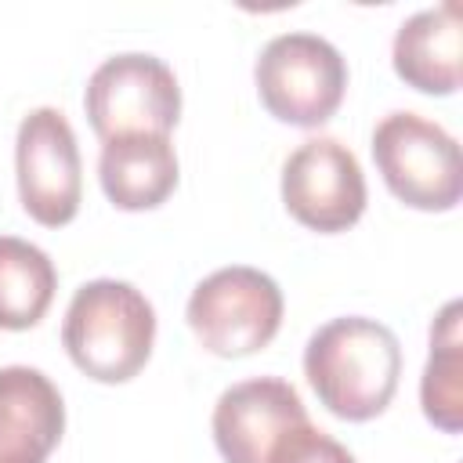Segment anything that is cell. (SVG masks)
I'll use <instances>...</instances> for the list:
<instances>
[{"label": "cell", "instance_id": "6da1fadb", "mask_svg": "<svg viewBox=\"0 0 463 463\" xmlns=\"http://www.w3.org/2000/svg\"><path fill=\"white\" fill-rule=\"evenodd\" d=\"M304 376L318 402L347 423L380 416L402 376V344L391 326L340 315L318 326L304 347Z\"/></svg>", "mask_w": 463, "mask_h": 463}, {"label": "cell", "instance_id": "7a4b0ae2", "mask_svg": "<svg viewBox=\"0 0 463 463\" xmlns=\"http://www.w3.org/2000/svg\"><path fill=\"white\" fill-rule=\"evenodd\" d=\"M156 344V311L148 297L119 279L83 282L61 322V347L72 365L98 383L134 380Z\"/></svg>", "mask_w": 463, "mask_h": 463}, {"label": "cell", "instance_id": "3957f363", "mask_svg": "<svg viewBox=\"0 0 463 463\" xmlns=\"http://www.w3.org/2000/svg\"><path fill=\"white\" fill-rule=\"evenodd\" d=\"M373 159L387 192L423 213H449L463 199V156L456 137L420 116L391 112L373 130Z\"/></svg>", "mask_w": 463, "mask_h": 463}, {"label": "cell", "instance_id": "277c9868", "mask_svg": "<svg viewBox=\"0 0 463 463\" xmlns=\"http://www.w3.org/2000/svg\"><path fill=\"white\" fill-rule=\"evenodd\" d=\"M253 83L268 116L311 130L336 116L347 90V61L318 33H279L260 47Z\"/></svg>", "mask_w": 463, "mask_h": 463}, {"label": "cell", "instance_id": "5b68a950", "mask_svg": "<svg viewBox=\"0 0 463 463\" xmlns=\"http://www.w3.org/2000/svg\"><path fill=\"white\" fill-rule=\"evenodd\" d=\"M282 311V289L268 271L228 264L192 289L184 318L203 351L217 358H246L275 340Z\"/></svg>", "mask_w": 463, "mask_h": 463}, {"label": "cell", "instance_id": "8992f818", "mask_svg": "<svg viewBox=\"0 0 463 463\" xmlns=\"http://www.w3.org/2000/svg\"><path fill=\"white\" fill-rule=\"evenodd\" d=\"M83 109L101 141L127 134H166L181 119V87L174 69L145 51L105 58L83 90Z\"/></svg>", "mask_w": 463, "mask_h": 463}, {"label": "cell", "instance_id": "52a82bcc", "mask_svg": "<svg viewBox=\"0 0 463 463\" xmlns=\"http://www.w3.org/2000/svg\"><path fill=\"white\" fill-rule=\"evenodd\" d=\"M14 177L22 210L43 228H65L83 203V163L76 130L61 109L40 105L18 123Z\"/></svg>", "mask_w": 463, "mask_h": 463}, {"label": "cell", "instance_id": "ba28073f", "mask_svg": "<svg viewBox=\"0 0 463 463\" xmlns=\"http://www.w3.org/2000/svg\"><path fill=\"white\" fill-rule=\"evenodd\" d=\"M365 174L336 137H307L282 163V203L289 217L318 235H336L365 213Z\"/></svg>", "mask_w": 463, "mask_h": 463}, {"label": "cell", "instance_id": "9c48e42d", "mask_svg": "<svg viewBox=\"0 0 463 463\" xmlns=\"http://www.w3.org/2000/svg\"><path fill=\"white\" fill-rule=\"evenodd\" d=\"M307 423V409L293 383L279 376H253L232 383L213 405V445L224 463H268L271 449Z\"/></svg>", "mask_w": 463, "mask_h": 463}, {"label": "cell", "instance_id": "30bf717a", "mask_svg": "<svg viewBox=\"0 0 463 463\" xmlns=\"http://www.w3.org/2000/svg\"><path fill=\"white\" fill-rule=\"evenodd\" d=\"M65 434V402L33 365L0 369V463H47Z\"/></svg>", "mask_w": 463, "mask_h": 463}, {"label": "cell", "instance_id": "8fae6325", "mask_svg": "<svg viewBox=\"0 0 463 463\" xmlns=\"http://www.w3.org/2000/svg\"><path fill=\"white\" fill-rule=\"evenodd\" d=\"M394 72L405 87L449 98L463 80V43H459V4H438L409 14L391 43Z\"/></svg>", "mask_w": 463, "mask_h": 463}, {"label": "cell", "instance_id": "7c38bea8", "mask_svg": "<svg viewBox=\"0 0 463 463\" xmlns=\"http://www.w3.org/2000/svg\"><path fill=\"white\" fill-rule=\"evenodd\" d=\"M181 166L166 134H127L101 141L98 181L116 210L141 213L163 206L177 188Z\"/></svg>", "mask_w": 463, "mask_h": 463}, {"label": "cell", "instance_id": "4fadbf2b", "mask_svg": "<svg viewBox=\"0 0 463 463\" xmlns=\"http://www.w3.org/2000/svg\"><path fill=\"white\" fill-rule=\"evenodd\" d=\"M423 416L441 434L463 430V304L449 300L430 322V351L420 376Z\"/></svg>", "mask_w": 463, "mask_h": 463}, {"label": "cell", "instance_id": "5bb4252c", "mask_svg": "<svg viewBox=\"0 0 463 463\" xmlns=\"http://www.w3.org/2000/svg\"><path fill=\"white\" fill-rule=\"evenodd\" d=\"M58 289L54 260L18 235H0V329H33Z\"/></svg>", "mask_w": 463, "mask_h": 463}, {"label": "cell", "instance_id": "9a60e30c", "mask_svg": "<svg viewBox=\"0 0 463 463\" xmlns=\"http://www.w3.org/2000/svg\"><path fill=\"white\" fill-rule=\"evenodd\" d=\"M268 463H354V456H351L336 438H329L326 430L311 427V420H307V423L293 427V430L271 449Z\"/></svg>", "mask_w": 463, "mask_h": 463}]
</instances>
